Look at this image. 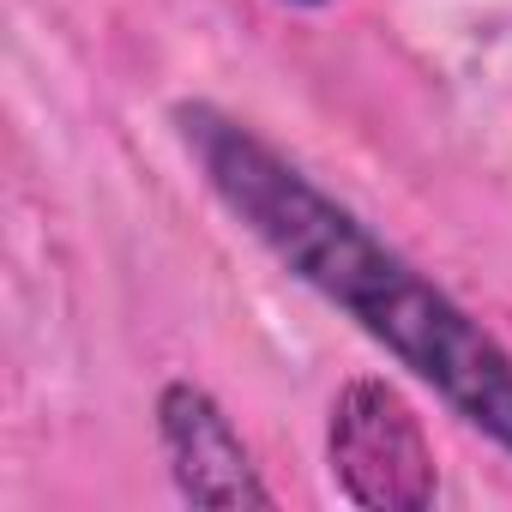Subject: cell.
Returning a JSON list of instances; mask_svg holds the SVG:
<instances>
[{
	"label": "cell",
	"instance_id": "1",
	"mask_svg": "<svg viewBox=\"0 0 512 512\" xmlns=\"http://www.w3.org/2000/svg\"><path fill=\"white\" fill-rule=\"evenodd\" d=\"M187 145L205 163V181L223 205L260 235L278 260L314 284L326 302L356 314L410 374H422L464 422L512 452V356L428 278H416L398 253L368 235L344 205H332L302 169H290L247 127L187 109Z\"/></svg>",
	"mask_w": 512,
	"mask_h": 512
},
{
	"label": "cell",
	"instance_id": "2",
	"mask_svg": "<svg viewBox=\"0 0 512 512\" xmlns=\"http://www.w3.org/2000/svg\"><path fill=\"white\" fill-rule=\"evenodd\" d=\"M332 470L356 506H428L434 458L404 410V398L380 380H356L332 404Z\"/></svg>",
	"mask_w": 512,
	"mask_h": 512
},
{
	"label": "cell",
	"instance_id": "3",
	"mask_svg": "<svg viewBox=\"0 0 512 512\" xmlns=\"http://www.w3.org/2000/svg\"><path fill=\"white\" fill-rule=\"evenodd\" d=\"M163 446H169V464H175V482L187 500L199 506H266L272 494L253 476L235 428L223 422V410L193 392V386H169L163 392Z\"/></svg>",
	"mask_w": 512,
	"mask_h": 512
}]
</instances>
